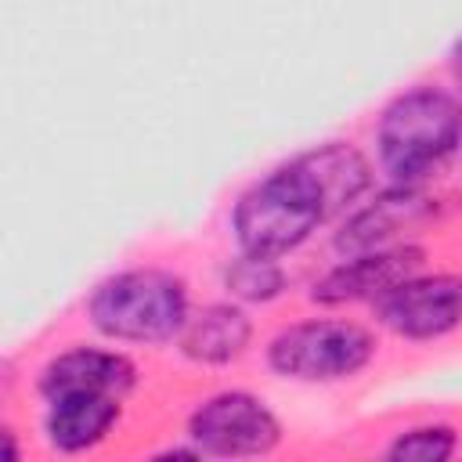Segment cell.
I'll use <instances>...</instances> for the list:
<instances>
[{
    "mask_svg": "<svg viewBox=\"0 0 462 462\" xmlns=\"http://www.w3.org/2000/svg\"><path fill=\"white\" fill-rule=\"evenodd\" d=\"M328 217H336L314 166L300 152L263 180L245 188L231 209V231L238 253L285 256L300 249Z\"/></svg>",
    "mask_w": 462,
    "mask_h": 462,
    "instance_id": "cell-1",
    "label": "cell"
},
{
    "mask_svg": "<svg viewBox=\"0 0 462 462\" xmlns=\"http://www.w3.org/2000/svg\"><path fill=\"white\" fill-rule=\"evenodd\" d=\"M36 386H40L43 401L58 397V393H72V390H94V393H112V397L126 401L137 386V365L116 350L72 346L43 365Z\"/></svg>",
    "mask_w": 462,
    "mask_h": 462,
    "instance_id": "cell-9",
    "label": "cell"
},
{
    "mask_svg": "<svg viewBox=\"0 0 462 462\" xmlns=\"http://www.w3.org/2000/svg\"><path fill=\"white\" fill-rule=\"evenodd\" d=\"M372 357L375 336L365 325L339 318L296 321L267 343L271 372L296 383H339L368 368Z\"/></svg>",
    "mask_w": 462,
    "mask_h": 462,
    "instance_id": "cell-4",
    "label": "cell"
},
{
    "mask_svg": "<svg viewBox=\"0 0 462 462\" xmlns=\"http://www.w3.org/2000/svg\"><path fill=\"white\" fill-rule=\"evenodd\" d=\"M458 448V437L451 426L430 422V426H415L393 437V444L386 448V458L393 462H444L451 458Z\"/></svg>",
    "mask_w": 462,
    "mask_h": 462,
    "instance_id": "cell-13",
    "label": "cell"
},
{
    "mask_svg": "<svg viewBox=\"0 0 462 462\" xmlns=\"http://www.w3.org/2000/svg\"><path fill=\"white\" fill-rule=\"evenodd\" d=\"M188 437L202 455L260 458L282 444V422L260 397L245 390H224L191 411Z\"/></svg>",
    "mask_w": 462,
    "mask_h": 462,
    "instance_id": "cell-5",
    "label": "cell"
},
{
    "mask_svg": "<svg viewBox=\"0 0 462 462\" xmlns=\"http://www.w3.org/2000/svg\"><path fill=\"white\" fill-rule=\"evenodd\" d=\"M253 339V321L238 303H209L188 314L177 343L180 354L195 365H231L245 354Z\"/></svg>",
    "mask_w": 462,
    "mask_h": 462,
    "instance_id": "cell-11",
    "label": "cell"
},
{
    "mask_svg": "<svg viewBox=\"0 0 462 462\" xmlns=\"http://www.w3.org/2000/svg\"><path fill=\"white\" fill-rule=\"evenodd\" d=\"M451 69H455V79L462 83V36H458V43L451 47Z\"/></svg>",
    "mask_w": 462,
    "mask_h": 462,
    "instance_id": "cell-14",
    "label": "cell"
},
{
    "mask_svg": "<svg viewBox=\"0 0 462 462\" xmlns=\"http://www.w3.org/2000/svg\"><path fill=\"white\" fill-rule=\"evenodd\" d=\"M422 260H426V253L411 242H393V245H383V249L343 256V263H336L332 271H325L314 282L310 300L321 303V307H343V303H357V300L375 303L386 289L419 274Z\"/></svg>",
    "mask_w": 462,
    "mask_h": 462,
    "instance_id": "cell-7",
    "label": "cell"
},
{
    "mask_svg": "<svg viewBox=\"0 0 462 462\" xmlns=\"http://www.w3.org/2000/svg\"><path fill=\"white\" fill-rule=\"evenodd\" d=\"M430 213H433V202L415 184H393V188L379 191L368 206H361L346 217V224L336 235V249L343 256H354V253L393 245V238L401 231L422 224Z\"/></svg>",
    "mask_w": 462,
    "mask_h": 462,
    "instance_id": "cell-8",
    "label": "cell"
},
{
    "mask_svg": "<svg viewBox=\"0 0 462 462\" xmlns=\"http://www.w3.org/2000/svg\"><path fill=\"white\" fill-rule=\"evenodd\" d=\"M188 289L177 274L155 267H134L105 278L90 300V325L119 343H166L177 339L188 321Z\"/></svg>",
    "mask_w": 462,
    "mask_h": 462,
    "instance_id": "cell-3",
    "label": "cell"
},
{
    "mask_svg": "<svg viewBox=\"0 0 462 462\" xmlns=\"http://www.w3.org/2000/svg\"><path fill=\"white\" fill-rule=\"evenodd\" d=\"M224 285L235 300L242 303H267L274 296H282L285 289V271L274 256H253V253H238L227 271H224Z\"/></svg>",
    "mask_w": 462,
    "mask_h": 462,
    "instance_id": "cell-12",
    "label": "cell"
},
{
    "mask_svg": "<svg viewBox=\"0 0 462 462\" xmlns=\"http://www.w3.org/2000/svg\"><path fill=\"white\" fill-rule=\"evenodd\" d=\"M375 314L401 339H440L462 325V278L411 274L375 300Z\"/></svg>",
    "mask_w": 462,
    "mask_h": 462,
    "instance_id": "cell-6",
    "label": "cell"
},
{
    "mask_svg": "<svg viewBox=\"0 0 462 462\" xmlns=\"http://www.w3.org/2000/svg\"><path fill=\"white\" fill-rule=\"evenodd\" d=\"M119 411H123V401L112 393L72 390V393L47 397V411H43L47 444L61 455L90 451L112 433V426L119 422Z\"/></svg>",
    "mask_w": 462,
    "mask_h": 462,
    "instance_id": "cell-10",
    "label": "cell"
},
{
    "mask_svg": "<svg viewBox=\"0 0 462 462\" xmlns=\"http://www.w3.org/2000/svg\"><path fill=\"white\" fill-rule=\"evenodd\" d=\"M462 144V105L440 87L397 94L375 126L379 166L393 184H419Z\"/></svg>",
    "mask_w": 462,
    "mask_h": 462,
    "instance_id": "cell-2",
    "label": "cell"
}]
</instances>
